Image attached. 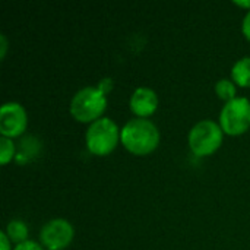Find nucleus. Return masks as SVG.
Instances as JSON below:
<instances>
[{"mask_svg": "<svg viewBox=\"0 0 250 250\" xmlns=\"http://www.w3.org/2000/svg\"><path fill=\"white\" fill-rule=\"evenodd\" d=\"M160 130L149 119H130L120 132V144L133 155L152 154L160 145Z\"/></svg>", "mask_w": 250, "mask_h": 250, "instance_id": "obj_1", "label": "nucleus"}, {"mask_svg": "<svg viewBox=\"0 0 250 250\" xmlns=\"http://www.w3.org/2000/svg\"><path fill=\"white\" fill-rule=\"evenodd\" d=\"M107 110V94L97 86L79 89L70 100L69 111L79 123H94L103 117Z\"/></svg>", "mask_w": 250, "mask_h": 250, "instance_id": "obj_2", "label": "nucleus"}, {"mask_svg": "<svg viewBox=\"0 0 250 250\" xmlns=\"http://www.w3.org/2000/svg\"><path fill=\"white\" fill-rule=\"evenodd\" d=\"M122 127L110 117H101L91 123L85 133V144L88 151L97 157L110 155L120 144Z\"/></svg>", "mask_w": 250, "mask_h": 250, "instance_id": "obj_3", "label": "nucleus"}, {"mask_svg": "<svg viewBox=\"0 0 250 250\" xmlns=\"http://www.w3.org/2000/svg\"><path fill=\"white\" fill-rule=\"evenodd\" d=\"M224 139V132L220 123L212 120H201L192 126L188 135V144L190 151L196 157H209L215 154Z\"/></svg>", "mask_w": 250, "mask_h": 250, "instance_id": "obj_4", "label": "nucleus"}, {"mask_svg": "<svg viewBox=\"0 0 250 250\" xmlns=\"http://www.w3.org/2000/svg\"><path fill=\"white\" fill-rule=\"evenodd\" d=\"M218 123L226 135L240 136L250 129V100L237 97L226 103L220 111Z\"/></svg>", "mask_w": 250, "mask_h": 250, "instance_id": "obj_5", "label": "nucleus"}, {"mask_svg": "<svg viewBox=\"0 0 250 250\" xmlns=\"http://www.w3.org/2000/svg\"><path fill=\"white\" fill-rule=\"evenodd\" d=\"M75 237V229L66 218H53L40 230V242L45 250H64Z\"/></svg>", "mask_w": 250, "mask_h": 250, "instance_id": "obj_6", "label": "nucleus"}, {"mask_svg": "<svg viewBox=\"0 0 250 250\" xmlns=\"http://www.w3.org/2000/svg\"><path fill=\"white\" fill-rule=\"evenodd\" d=\"M28 127V114L16 101L4 103L0 108V135L3 138H19Z\"/></svg>", "mask_w": 250, "mask_h": 250, "instance_id": "obj_7", "label": "nucleus"}, {"mask_svg": "<svg viewBox=\"0 0 250 250\" xmlns=\"http://www.w3.org/2000/svg\"><path fill=\"white\" fill-rule=\"evenodd\" d=\"M130 111L139 119H148L158 108V95L148 86L136 88L129 100Z\"/></svg>", "mask_w": 250, "mask_h": 250, "instance_id": "obj_8", "label": "nucleus"}, {"mask_svg": "<svg viewBox=\"0 0 250 250\" xmlns=\"http://www.w3.org/2000/svg\"><path fill=\"white\" fill-rule=\"evenodd\" d=\"M231 81L242 88H250V56L239 59L231 69Z\"/></svg>", "mask_w": 250, "mask_h": 250, "instance_id": "obj_9", "label": "nucleus"}, {"mask_svg": "<svg viewBox=\"0 0 250 250\" xmlns=\"http://www.w3.org/2000/svg\"><path fill=\"white\" fill-rule=\"evenodd\" d=\"M4 233L7 234V237H9V240L12 243L21 245V243L28 240L29 230H28V226L25 224V221H22V220H12V221L7 223Z\"/></svg>", "mask_w": 250, "mask_h": 250, "instance_id": "obj_10", "label": "nucleus"}, {"mask_svg": "<svg viewBox=\"0 0 250 250\" xmlns=\"http://www.w3.org/2000/svg\"><path fill=\"white\" fill-rule=\"evenodd\" d=\"M215 94L220 100L224 103H229L234 98H237V85L231 79H220L215 83Z\"/></svg>", "mask_w": 250, "mask_h": 250, "instance_id": "obj_11", "label": "nucleus"}, {"mask_svg": "<svg viewBox=\"0 0 250 250\" xmlns=\"http://www.w3.org/2000/svg\"><path fill=\"white\" fill-rule=\"evenodd\" d=\"M16 155V145L10 138H0V163L7 166Z\"/></svg>", "mask_w": 250, "mask_h": 250, "instance_id": "obj_12", "label": "nucleus"}, {"mask_svg": "<svg viewBox=\"0 0 250 250\" xmlns=\"http://www.w3.org/2000/svg\"><path fill=\"white\" fill-rule=\"evenodd\" d=\"M13 250H45L40 243L37 242H32V240H26L21 245H16Z\"/></svg>", "mask_w": 250, "mask_h": 250, "instance_id": "obj_13", "label": "nucleus"}, {"mask_svg": "<svg viewBox=\"0 0 250 250\" xmlns=\"http://www.w3.org/2000/svg\"><path fill=\"white\" fill-rule=\"evenodd\" d=\"M242 32L245 35V38L250 41V10L246 12L245 18H243V22H242Z\"/></svg>", "mask_w": 250, "mask_h": 250, "instance_id": "obj_14", "label": "nucleus"}, {"mask_svg": "<svg viewBox=\"0 0 250 250\" xmlns=\"http://www.w3.org/2000/svg\"><path fill=\"white\" fill-rule=\"evenodd\" d=\"M0 249L1 250H13L12 249V242L9 240L7 234L4 231L0 233Z\"/></svg>", "mask_w": 250, "mask_h": 250, "instance_id": "obj_15", "label": "nucleus"}, {"mask_svg": "<svg viewBox=\"0 0 250 250\" xmlns=\"http://www.w3.org/2000/svg\"><path fill=\"white\" fill-rule=\"evenodd\" d=\"M6 51H7V38L4 34L0 35V59L3 60L4 56H6Z\"/></svg>", "mask_w": 250, "mask_h": 250, "instance_id": "obj_16", "label": "nucleus"}, {"mask_svg": "<svg viewBox=\"0 0 250 250\" xmlns=\"http://www.w3.org/2000/svg\"><path fill=\"white\" fill-rule=\"evenodd\" d=\"M98 86H100L105 94H108V92L113 89V81H111V79H108V78H105V79H103V81L98 83Z\"/></svg>", "mask_w": 250, "mask_h": 250, "instance_id": "obj_17", "label": "nucleus"}, {"mask_svg": "<svg viewBox=\"0 0 250 250\" xmlns=\"http://www.w3.org/2000/svg\"><path fill=\"white\" fill-rule=\"evenodd\" d=\"M236 6H239V7H243V9H246V12H249L250 10V0L249 1H239V0H236V1H233Z\"/></svg>", "mask_w": 250, "mask_h": 250, "instance_id": "obj_18", "label": "nucleus"}]
</instances>
